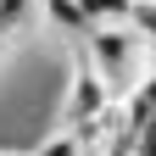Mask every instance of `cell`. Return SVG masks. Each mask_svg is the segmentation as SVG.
Wrapping results in <instances>:
<instances>
[{
	"instance_id": "2",
	"label": "cell",
	"mask_w": 156,
	"mask_h": 156,
	"mask_svg": "<svg viewBox=\"0 0 156 156\" xmlns=\"http://www.w3.org/2000/svg\"><path fill=\"white\" fill-rule=\"evenodd\" d=\"M112 106H117V89L73 50V73H67V89H62V117H56V128H84V123H95V117L112 112Z\"/></svg>"
},
{
	"instance_id": "8",
	"label": "cell",
	"mask_w": 156,
	"mask_h": 156,
	"mask_svg": "<svg viewBox=\"0 0 156 156\" xmlns=\"http://www.w3.org/2000/svg\"><path fill=\"white\" fill-rule=\"evenodd\" d=\"M0 50H6V39H0Z\"/></svg>"
},
{
	"instance_id": "7",
	"label": "cell",
	"mask_w": 156,
	"mask_h": 156,
	"mask_svg": "<svg viewBox=\"0 0 156 156\" xmlns=\"http://www.w3.org/2000/svg\"><path fill=\"white\" fill-rule=\"evenodd\" d=\"M0 156H28V151H0Z\"/></svg>"
},
{
	"instance_id": "6",
	"label": "cell",
	"mask_w": 156,
	"mask_h": 156,
	"mask_svg": "<svg viewBox=\"0 0 156 156\" xmlns=\"http://www.w3.org/2000/svg\"><path fill=\"white\" fill-rule=\"evenodd\" d=\"M28 156H84V145H78V134H73V128H50Z\"/></svg>"
},
{
	"instance_id": "3",
	"label": "cell",
	"mask_w": 156,
	"mask_h": 156,
	"mask_svg": "<svg viewBox=\"0 0 156 156\" xmlns=\"http://www.w3.org/2000/svg\"><path fill=\"white\" fill-rule=\"evenodd\" d=\"M39 17H45V28H56V34H62L73 50L84 45V34H89L84 11H78V0H39Z\"/></svg>"
},
{
	"instance_id": "1",
	"label": "cell",
	"mask_w": 156,
	"mask_h": 156,
	"mask_svg": "<svg viewBox=\"0 0 156 156\" xmlns=\"http://www.w3.org/2000/svg\"><path fill=\"white\" fill-rule=\"evenodd\" d=\"M78 56L117 89V101H123L128 89H140L145 73H151V50H145V39L134 34L128 23H117V28H89L84 45H78Z\"/></svg>"
},
{
	"instance_id": "5",
	"label": "cell",
	"mask_w": 156,
	"mask_h": 156,
	"mask_svg": "<svg viewBox=\"0 0 156 156\" xmlns=\"http://www.w3.org/2000/svg\"><path fill=\"white\" fill-rule=\"evenodd\" d=\"M78 11H84L89 28H117L134 17V0H78Z\"/></svg>"
},
{
	"instance_id": "4",
	"label": "cell",
	"mask_w": 156,
	"mask_h": 156,
	"mask_svg": "<svg viewBox=\"0 0 156 156\" xmlns=\"http://www.w3.org/2000/svg\"><path fill=\"white\" fill-rule=\"evenodd\" d=\"M39 28V0H0V39H28Z\"/></svg>"
}]
</instances>
